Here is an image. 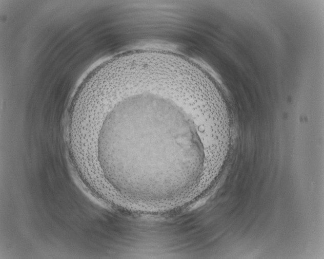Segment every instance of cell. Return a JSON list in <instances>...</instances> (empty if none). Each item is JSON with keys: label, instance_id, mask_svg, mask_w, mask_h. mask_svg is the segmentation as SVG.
Here are the masks:
<instances>
[{"label": "cell", "instance_id": "cell-1", "mask_svg": "<svg viewBox=\"0 0 324 259\" xmlns=\"http://www.w3.org/2000/svg\"><path fill=\"white\" fill-rule=\"evenodd\" d=\"M97 154L114 191L146 202L184 195L197 183L205 162L190 117L173 101L148 92L121 100L109 113Z\"/></svg>", "mask_w": 324, "mask_h": 259}]
</instances>
